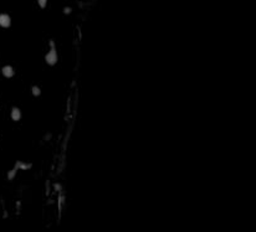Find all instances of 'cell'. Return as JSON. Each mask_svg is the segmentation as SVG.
Here are the masks:
<instances>
[{
    "label": "cell",
    "instance_id": "obj_5",
    "mask_svg": "<svg viewBox=\"0 0 256 232\" xmlns=\"http://www.w3.org/2000/svg\"><path fill=\"white\" fill-rule=\"evenodd\" d=\"M46 2H47V0H39V5L41 8H45L46 6Z\"/></svg>",
    "mask_w": 256,
    "mask_h": 232
},
{
    "label": "cell",
    "instance_id": "obj_1",
    "mask_svg": "<svg viewBox=\"0 0 256 232\" xmlns=\"http://www.w3.org/2000/svg\"><path fill=\"white\" fill-rule=\"evenodd\" d=\"M11 25V17L8 14H0V26L9 27Z\"/></svg>",
    "mask_w": 256,
    "mask_h": 232
},
{
    "label": "cell",
    "instance_id": "obj_4",
    "mask_svg": "<svg viewBox=\"0 0 256 232\" xmlns=\"http://www.w3.org/2000/svg\"><path fill=\"white\" fill-rule=\"evenodd\" d=\"M32 93H34L35 96H39V94H40V89H39L38 87H32Z\"/></svg>",
    "mask_w": 256,
    "mask_h": 232
},
{
    "label": "cell",
    "instance_id": "obj_2",
    "mask_svg": "<svg viewBox=\"0 0 256 232\" xmlns=\"http://www.w3.org/2000/svg\"><path fill=\"white\" fill-rule=\"evenodd\" d=\"M2 73H3L4 77H6V78H10V77L14 76V68L11 66H9V65L8 66H4L2 68Z\"/></svg>",
    "mask_w": 256,
    "mask_h": 232
},
{
    "label": "cell",
    "instance_id": "obj_3",
    "mask_svg": "<svg viewBox=\"0 0 256 232\" xmlns=\"http://www.w3.org/2000/svg\"><path fill=\"white\" fill-rule=\"evenodd\" d=\"M10 115H11V119H13V121L17 122V121H20V118H21V111H20L19 108L14 107V108L11 109V113H10Z\"/></svg>",
    "mask_w": 256,
    "mask_h": 232
}]
</instances>
